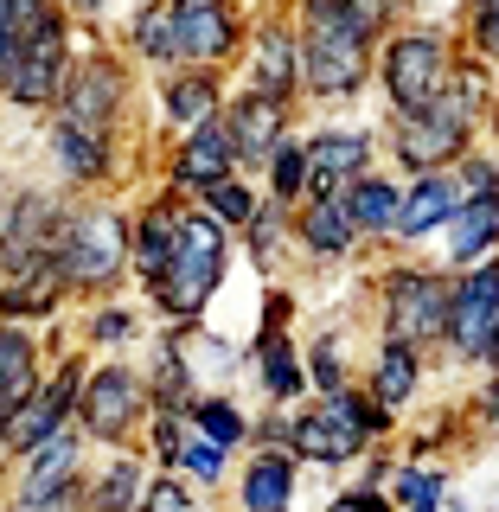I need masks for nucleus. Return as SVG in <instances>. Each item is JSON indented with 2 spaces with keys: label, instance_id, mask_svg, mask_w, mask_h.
I'll use <instances>...</instances> for the list:
<instances>
[{
  "label": "nucleus",
  "instance_id": "79ce46f5",
  "mask_svg": "<svg viewBox=\"0 0 499 512\" xmlns=\"http://www.w3.org/2000/svg\"><path fill=\"white\" fill-rule=\"evenodd\" d=\"M327 410L340 416V423H346V429H352V436H359L365 448H391V436H397V429H404V423H397L391 410H378L372 397H365V384H352V391L327 397Z\"/></svg>",
  "mask_w": 499,
  "mask_h": 512
},
{
  "label": "nucleus",
  "instance_id": "a19ab883",
  "mask_svg": "<svg viewBox=\"0 0 499 512\" xmlns=\"http://www.w3.org/2000/svg\"><path fill=\"white\" fill-rule=\"evenodd\" d=\"M256 192H263L269 205H288V212L308 199V148H301V128L263 160V173H256Z\"/></svg>",
  "mask_w": 499,
  "mask_h": 512
},
{
  "label": "nucleus",
  "instance_id": "6e6552de",
  "mask_svg": "<svg viewBox=\"0 0 499 512\" xmlns=\"http://www.w3.org/2000/svg\"><path fill=\"white\" fill-rule=\"evenodd\" d=\"M378 148H384V167H391L397 180H423V173H455V160L468 148H480V128L442 96V103H429L423 116L384 122Z\"/></svg>",
  "mask_w": 499,
  "mask_h": 512
},
{
  "label": "nucleus",
  "instance_id": "6e6d98bb",
  "mask_svg": "<svg viewBox=\"0 0 499 512\" xmlns=\"http://www.w3.org/2000/svg\"><path fill=\"white\" fill-rule=\"evenodd\" d=\"M327 512H397V506L384 500L378 487H359V480H346V487L327 493Z\"/></svg>",
  "mask_w": 499,
  "mask_h": 512
},
{
  "label": "nucleus",
  "instance_id": "423d86ee",
  "mask_svg": "<svg viewBox=\"0 0 499 512\" xmlns=\"http://www.w3.org/2000/svg\"><path fill=\"white\" fill-rule=\"evenodd\" d=\"M45 122L128 141V128H135V64H128L116 45H103V32H96V45H90L84 26H77V58H71V71H64V90H58V103H52Z\"/></svg>",
  "mask_w": 499,
  "mask_h": 512
},
{
  "label": "nucleus",
  "instance_id": "f03ea898",
  "mask_svg": "<svg viewBox=\"0 0 499 512\" xmlns=\"http://www.w3.org/2000/svg\"><path fill=\"white\" fill-rule=\"evenodd\" d=\"M288 20L301 39V103L308 109H352L372 90V52L346 0H288Z\"/></svg>",
  "mask_w": 499,
  "mask_h": 512
},
{
  "label": "nucleus",
  "instance_id": "58836bf2",
  "mask_svg": "<svg viewBox=\"0 0 499 512\" xmlns=\"http://www.w3.org/2000/svg\"><path fill=\"white\" fill-rule=\"evenodd\" d=\"M448 493H455V474H448L442 461H397L384 500H391L397 512H436Z\"/></svg>",
  "mask_w": 499,
  "mask_h": 512
},
{
  "label": "nucleus",
  "instance_id": "c756f323",
  "mask_svg": "<svg viewBox=\"0 0 499 512\" xmlns=\"http://www.w3.org/2000/svg\"><path fill=\"white\" fill-rule=\"evenodd\" d=\"M148 455L141 448H109L84 468V512H135L148 493Z\"/></svg>",
  "mask_w": 499,
  "mask_h": 512
},
{
  "label": "nucleus",
  "instance_id": "c9c22d12",
  "mask_svg": "<svg viewBox=\"0 0 499 512\" xmlns=\"http://www.w3.org/2000/svg\"><path fill=\"white\" fill-rule=\"evenodd\" d=\"M135 365H141V384H148L154 410H180L186 397L199 391V372H192V359H186V333L160 327V340L148 346V359H135Z\"/></svg>",
  "mask_w": 499,
  "mask_h": 512
},
{
  "label": "nucleus",
  "instance_id": "8fccbe9b",
  "mask_svg": "<svg viewBox=\"0 0 499 512\" xmlns=\"http://www.w3.org/2000/svg\"><path fill=\"white\" fill-rule=\"evenodd\" d=\"M186 359H192V372H199V378H205V372H231V365H237V359H244V352H231V346H224V340H218V333H205V327H192V333H186Z\"/></svg>",
  "mask_w": 499,
  "mask_h": 512
},
{
  "label": "nucleus",
  "instance_id": "864d4df0",
  "mask_svg": "<svg viewBox=\"0 0 499 512\" xmlns=\"http://www.w3.org/2000/svg\"><path fill=\"white\" fill-rule=\"evenodd\" d=\"M295 314H301V295L288 282H269L263 295V320H256V333H295Z\"/></svg>",
  "mask_w": 499,
  "mask_h": 512
},
{
  "label": "nucleus",
  "instance_id": "13d9d810",
  "mask_svg": "<svg viewBox=\"0 0 499 512\" xmlns=\"http://www.w3.org/2000/svg\"><path fill=\"white\" fill-rule=\"evenodd\" d=\"M397 461H404L397 448H365V455H359V474H352V480L384 493V487H391V474H397Z\"/></svg>",
  "mask_w": 499,
  "mask_h": 512
},
{
  "label": "nucleus",
  "instance_id": "37998d69",
  "mask_svg": "<svg viewBox=\"0 0 499 512\" xmlns=\"http://www.w3.org/2000/svg\"><path fill=\"white\" fill-rule=\"evenodd\" d=\"M231 468H237V455H224V448L199 442V436L186 429V448H180V461H173V474H180L192 493H205V500H212V493H224V487H231Z\"/></svg>",
  "mask_w": 499,
  "mask_h": 512
},
{
  "label": "nucleus",
  "instance_id": "4c0bfd02",
  "mask_svg": "<svg viewBox=\"0 0 499 512\" xmlns=\"http://www.w3.org/2000/svg\"><path fill=\"white\" fill-rule=\"evenodd\" d=\"M77 340H84V352H128L148 340V314L128 301H96L77 314Z\"/></svg>",
  "mask_w": 499,
  "mask_h": 512
},
{
  "label": "nucleus",
  "instance_id": "a878e982",
  "mask_svg": "<svg viewBox=\"0 0 499 512\" xmlns=\"http://www.w3.org/2000/svg\"><path fill=\"white\" fill-rule=\"evenodd\" d=\"M455 205H461L455 173H423V180H404V205H397V237H391V250L436 244V237L448 231V218H455Z\"/></svg>",
  "mask_w": 499,
  "mask_h": 512
},
{
  "label": "nucleus",
  "instance_id": "2f4dec72",
  "mask_svg": "<svg viewBox=\"0 0 499 512\" xmlns=\"http://www.w3.org/2000/svg\"><path fill=\"white\" fill-rule=\"evenodd\" d=\"M45 365H52V340L26 327H0V429L13 423V410L39 391Z\"/></svg>",
  "mask_w": 499,
  "mask_h": 512
},
{
  "label": "nucleus",
  "instance_id": "f704fd0d",
  "mask_svg": "<svg viewBox=\"0 0 499 512\" xmlns=\"http://www.w3.org/2000/svg\"><path fill=\"white\" fill-rule=\"evenodd\" d=\"M301 372H308V397L314 404H327V397H340L359 384V359H352V333L346 327H320L301 340Z\"/></svg>",
  "mask_w": 499,
  "mask_h": 512
},
{
  "label": "nucleus",
  "instance_id": "dca6fc26",
  "mask_svg": "<svg viewBox=\"0 0 499 512\" xmlns=\"http://www.w3.org/2000/svg\"><path fill=\"white\" fill-rule=\"evenodd\" d=\"M58 218H64V192L58 186H7L0 199V276H20V269L45 263L58 237Z\"/></svg>",
  "mask_w": 499,
  "mask_h": 512
},
{
  "label": "nucleus",
  "instance_id": "a211bd4d",
  "mask_svg": "<svg viewBox=\"0 0 499 512\" xmlns=\"http://www.w3.org/2000/svg\"><path fill=\"white\" fill-rule=\"evenodd\" d=\"M237 173V154H231V135H224L218 122L192 128V135H173L167 148L154 154V180L160 192H173V199H199V192H212L218 180H231Z\"/></svg>",
  "mask_w": 499,
  "mask_h": 512
},
{
  "label": "nucleus",
  "instance_id": "39448f33",
  "mask_svg": "<svg viewBox=\"0 0 499 512\" xmlns=\"http://www.w3.org/2000/svg\"><path fill=\"white\" fill-rule=\"evenodd\" d=\"M448 295H455V276H448L442 263L391 256V263L372 276V327H378V340H404L416 352H429V359H442Z\"/></svg>",
  "mask_w": 499,
  "mask_h": 512
},
{
  "label": "nucleus",
  "instance_id": "aec40b11",
  "mask_svg": "<svg viewBox=\"0 0 499 512\" xmlns=\"http://www.w3.org/2000/svg\"><path fill=\"white\" fill-rule=\"evenodd\" d=\"M224 493H231V512H295L301 461L288 455V448H244Z\"/></svg>",
  "mask_w": 499,
  "mask_h": 512
},
{
  "label": "nucleus",
  "instance_id": "e433bc0d",
  "mask_svg": "<svg viewBox=\"0 0 499 512\" xmlns=\"http://www.w3.org/2000/svg\"><path fill=\"white\" fill-rule=\"evenodd\" d=\"M237 256H250V269H263L269 282H276V269L295 256V212L288 205H256V218H250V231L237 237Z\"/></svg>",
  "mask_w": 499,
  "mask_h": 512
},
{
  "label": "nucleus",
  "instance_id": "72a5a7b5",
  "mask_svg": "<svg viewBox=\"0 0 499 512\" xmlns=\"http://www.w3.org/2000/svg\"><path fill=\"white\" fill-rule=\"evenodd\" d=\"M180 416H186L192 436L224 448V455H244V448H250V416L256 410H244L231 391H218V384H199V391L180 404Z\"/></svg>",
  "mask_w": 499,
  "mask_h": 512
},
{
  "label": "nucleus",
  "instance_id": "ddd939ff",
  "mask_svg": "<svg viewBox=\"0 0 499 512\" xmlns=\"http://www.w3.org/2000/svg\"><path fill=\"white\" fill-rule=\"evenodd\" d=\"M231 84L256 90V96L301 103V39H295V20H288V13H250V32H244Z\"/></svg>",
  "mask_w": 499,
  "mask_h": 512
},
{
  "label": "nucleus",
  "instance_id": "393cba45",
  "mask_svg": "<svg viewBox=\"0 0 499 512\" xmlns=\"http://www.w3.org/2000/svg\"><path fill=\"white\" fill-rule=\"evenodd\" d=\"M295 256H308L314 269H346L359 263V231L346 218V199H301L295 205Z\"/></svg>",
  "mask_w": 499,
  "mask_h": 512
},
{
  "label": "nucleus",
  "instance_id": "0eeeda50",
  "mask_svg": "<svg viewBox=\"0 0 499 512\" xmlns=\"http://www.w3.org/2000/svg\"><path fill=\"white\" fill-rule=\"evenodd\" d=\"M148 410L154 404H148V384H141V365L135 359H90L71 429L96 448V455H109V448H135L141 442Z\"/></svg>",
  "mask_w": 499,
  "mask_h": 512
},
{
  "label": "nucleus",
  "instance_id": "ea45409f",
  "mask_svg": "<svg viewBox=\"0 0 499 512\" xmlns=\"http://www.w3.org/2000/svg\"><path fill=\"white\" fill-rule=\"evenodd\" d=\"M256 205H263L256 180H250V173H231V180H218L212 192H199V199H192V212H205L224 237H244L250 218H256Z\"/></svg>",
  "mask_w": 499,
  "mask_h": 512
},
{
  "label": "nucleus",
  "instance_id": "bf43d9fd",
  "mask_svg": "<svg viewBox=\"0 0 499 512\" xmlns=\"http://www.w3.org/2000/svg\"><path fill=\"white\" fill-rule=\"evenodd\" d=\"M58 7H64V13H71V20H77V26H103V13H109V7H116V0H58Z\"/></svg>",
  "mask_w": 499,
  "mask_h": 512
},
{
  "label": "nucleus",
  "instance_id": "cd10ccee",
  "mask_svg": "<svg viewBox=\"0 0 499 512\" xmlns=\"http://www.w3.org/2000/svg\"><path fill=\"white\" fill-rule=\"evenodd\" d=\"M340 199H346L352 231H359V250H391V237H397V205H404V180H397L391 167H372L365 180H352Z\"/></svg>",
  "mask_w": 499,
  "mask_h": 512
},
{
  "label": "nucleus",
  "instance_id": "473e14b6",
  "mask_svg": "<svg viewBox=\"0 0 499 512\" xmlns=\"http://www.w3.org/2000/svg\"><path fill=\"white\" fill-rule=\"evenodd\" d=\"M84 468H90V442L77 436V429H64V436H52L45 448H32L26 461H13L7 493H58V487H77Z\"/></svg>",
  "mask_w": 499,
  "mask_h": 512
},
{
  "label": "nucleus",
  "instance_id": "603ef678",
  "mask_svg": "<svg viewBox=\"0 0 499 512\" xmlns=\"http://www.w3.org/2000/svg\"><path fill=\"white\" fill-rule=\"evenodd\" d=\"M455 186L461 192H499V154L493 148H468L455 160Z\"/></svg>",
  "mask_w": 499,
  "mask_h": 512
},
{
  "label": "nucleus",
  "instance_id": "4d7b16f0",
  "mask_svg": "<svg viewBox=\"0 0 499 512\" xmlns=\"http://www.w3.org/2000/svg\"><path fill=\"white\" fill-rule=\"evenodd\" d=\"M288 416H295V410H256L250 416V448H288Z\"/></svg>",
  "mask_w": 499,
  "mask_h": 512
},
{
  "label": "nucleus",
  "instance_id": "09e8293b",
  "mask_svg": "<svg viewBox=\"0 0 499 512\" xmlns=\"http://www.w3.org/2000/svg\"><path fill=\"white\" fill-rule=\"evenodd\" d=\"M0 512H84V480L58 493H0Z\"/></svg>",
  "mask_w": 499,
  "mask_h": 512
},
{
  "label": "nucleus",
  "instance_id": "a18cd8bd",
  "mask_svg": "<svg viewBox=\"0 0 499 512\" xmlns=\"http://www.w3.org/2000/svg\"><path fill=\"white\" fill-rule=\"evenodd\" d=\"M493 90H499V77L487 71V64H474V58H461L455 52V77H448V103L461 109L474 128L487 122V103H493Z\"/></svg>",
  "mask_w": 499,
  "mask_h": 512
},
{
  "label": "nucleus",
  "instance_id": "5fc2aeb1",
  "mask_svg": "<svg viewBox=\"0 0 499 512\" xmlns=\"http://www.w3.org/2000/svg\"><path fill=\"white\" fill-rule=\"evenodd\" d=\"M461 423H468V429H480V436H499V378H487V372H480L474 397H468V410H461Z\"/></svg>",
  "mask_w": 499,
  "mask_h": 512
},
{
  "label": "nucleus",
  "instance_id": "2eb2a0df",
  "mask_svg": "<svg viewBox=\"0 0 499 512\" xmlns=\"http://www.w3.org/2000/svg\"><path fill=\"white\" fill-rule=\"evenodd\" d=\"M301 148H308V199H340L352 180L384 167L378 128L365 122H314L301 128Z\"/></svg>",
  "mask_w": 499,
  "mask_h": 512
},
{
  "label": "nucleus",
  "instance_id": "20e7f679",
  "mask_svg": "<svg viewBox=\"0 0 499 512\" xmlns=\"http://www.w3.org/2000/svg\"><path fill=\"white\" fill-rule=\"evenodd\" d=\"M448 77H455V32L448 26L404 20L397 32H384L378 52H372V90L384 103V122L423 116L429 103H442Z\"/></svg>",
  "mask_w": 499,
  "mask_h": 512
},
{
  "label": "nucleus",
  "instance_id": "b1692460",
  "mask_svg": "<svg viewBox=\"0 0 499 512\" xmlns=\"http://www.w3.org/2000/svg\"><path fill=\"white\" fill-rule=\"evenodd\" d=\"M244 365L256 378L269 410H301L308 404V372H301V333H250Z\"/></svg>",
  "mask_w": 499,
  "mask_h": 512
},
{
  "label": "nucleus",
  "instance_id": "9d476101",
  "mask_svg": "<svg viewBox=\"0 0 499 512\" xmlns=\"http://www.w3.org/2000/svg\"><path fill=\"white\" fill-rule=\"evenodd\" d=\"M499 352V256L474 269H455V295H448V333H442V359L487 372Z\"/></svg>",
  "mask_w": 499,
  "mask_h": 512
},
{
  "label": "nucleus",
  "instance_id": "1a4fd4ad",
  "mask_svg": "<svg viewBox=\"0 0 499 512\" xmlns=\"http://www.w3.org/2000/svg\"><path fill=\"white\" fill-rule=\"evenodd\" d=\"M84 372H90V352L84 346H58L52 365H45L39 391L13 410V423L0 429V461H26L32 448H45L52 436H64L77 416V391H84Z\"/></svg>",
  "mask_w": 499,
  "mask_h": 512
},
{
  "label": "nucleus",
  "instance_id": "4be33fe9",
  "mask_svg": "<svg viewBox=\"0 0 499 512\" xmlns=\"http://www.w3.org/2000/svg\"><path fill=\"white\" fill-rule=\"evenodd\" d=\"M224 96H231V77L186 71V64H180V71H160L154 77V116H160V128H167V141H173V135H192V128L218 122Z\"/></svg>",
  "mask_w": 499,
  "mask_h": 512
},
{
  "label": "nucleus",
  "instance_id": "9b49d317",
  "mask_svg": "<svg viewBox=\"0 0 499 512\" xmlns=\"http://www.w3.org/2000/svg\"><path fill=\"white\" fill-rule=\"evenodd\" d=\"M173 13V58L186 71H237V52H244L250 32V0H167Z\"/></svg>",
  "mask_w": 499,
  "mask_h": 512
},
{
  "label": "nucleus",
  "instance_id": "6ab92c4d",
  "mask_svg": "<svg viewBox=\"0 0 499 512\" xmlns=\"http://www.w3.org/2000/svg\"><path fill=\"white\" fill-rule=\"evenodd\" d=\"M186 212H192V205L173 199V192H160V186L148 192V199L128 205V288H141V295H148V288L167 276Z\"/></svg>",
  "mask_w": 499,
  "mask_h": 512
},
{
  "label": "nucleus",
  "instance_id": "c85d7f7f",
  "mask_svg": "<svg viewBox=\"0 0 499 512\" xmlns=\"http://www.w3.org/2000/svg\"><path fill=\"white\" fill-rule=\"evenodd\" d=\"M64 308H71V301H64L52 263H32V269H20V276H0V327L52 333Z\"/></svg>",
  "mask_w": 499,
  "mask_h": 512
},
{
  "label": "nucleus",
  "instance_id": "f3484780",
  "mask_svg": "<svg viewBox=\"0 0 499 512\" xmlns=\"http://www.w3.org/2000/svg\"><path fill=\"white\" fill-rule=\"evenodd\" d=\"M295 109L301 103H282V96H256V90H237L224 96L218 109V128L231 135V154H237V173H263V160L282 148L288 135H295Z\"/></svg>",
  "mask_w": 499,
  "mask_h": 512
},
{
  "label": "nucleus",
  "instance_id": "bb28decb",
  "mask_svg": "<svg viewBox=\"0 0 499 512\" xmlns=\"http://www.w3.org/2000/svg\"><path fill=\"white\" fill-rule=\"evenodd\" d=\"M487 256H499V192H461L455 218L442 231V269L455 276V269H474Z\"/></svg>",
  "mask_w": 499,
  "mask_h": 512
},
{
  "label": "nucleus",
  "instance_id": "052dcab7",
  "mask_svg": "<svg viewBox=\"0 0 499 512\" xmlns=\"http://www.w3.org/2000/svg\"><path fill=\"white\" fill-rule=\"evenodd\" d=\"M480 148L499 154V90H493V103H487V122H480Z\"/></svg>",
  "mask_w": 499,
  "mask_h": 512
},
{
  "label": "nucleus",
  "instance_id": "69168bd1",
  "mask_svg": "<svg viewBox=\"0 0 499 512\" xmlns=\"http://www.w3.org/2000/svg\"><path fill=\"white\" fill-rule=\"evenodd\" d=\"M493 512H499V506H493Z\"/></svg>",
  "mask_w": 499,
  "mask_h": 512
},
{
  "label": "nucleus",
  "instance_id": "0e129e2a",
  "mask_svg": "<svg viewBox=\"0 0 499 512\" xmlns=\"http://www.w3.org/2000/svg\"><path fill=\"white\" fill-rule=\"evenodd\" d=\"M461 7H474V0H461Z\"/></svg>",
  "mask_w": 499,
  "mask_h": 512
},
{
  "label": "nucleus",
  "instance_id": "49530a36",
  "mask_svg": "<svg viewBox=\"0 0 499 512\" xmlns=\"http://www.w3.org/2000/svg\"><path fill=\"white\" fill-rule=\"evenodd\" d=\"M135 448L148 455L154 474H173V461H180V448H186V416L180 410H148V429H141Z\"/></svg>",
  "mask_w": 499,
  "mask_h": 512
},
{
  "label": "nucleus",
  "instance_id": "7c9ffc66",
  "mask_svg": "<svg viewBox=\"0 0 499 512\" xmlns=\"http://www.w3.org/2000/svg\"><path fill=\"white\" fill-rule=\"evenodd\" d=\"M116 52L135 64V71H180V58H173V13L167 0H135V7L122 13V32H116Z\"/></svg>",
  "mask_w": 499,
  "mask_h": 512
},
{
  "label": "nucleus",
  "instance_id": "5701e85b",
  "mask_svg": "<svg viewBox=\"0 0 499 512\" xmlns=\"http://www.w3.org/2000/svg\"><path fill=\"white\" fill-rule=\"evenodd\" d=\"M288 455L301 461V474H346V468H359V455H365V442L352 436V429L333 416L327 404H301L295 416H288Z\"/></svg>",
  "mask_w": 499,
  "mask_h": 512
},
{
  "label": "nucleus",
  "instance_id": "c03bdc74",
  "mask_svg": "<svg viewBox=\"0 0 499 512\" xmlns=\"http://www.w3.org/2000/svg\"><path fill=\"white\" fill-rule=\"evenodd\" d=\"M455 52L474 58V64H487V71L499 77V0H474V7H461Z\"/></svg>",
  "mask_w": 499,
  "mask_h": 512
},
{
  "label": "nucleus",
  "instance_id": "e2e57ef3",
  "mask_svg": "<svg viewBox=\"0 0 499 512\" xmlns=\"http://www.w3.org/2000/svg\"><path fill=\"white\" fill-rule=\"evenodd\" d=\"M0 199H7V160H0Z\"/></svg>",
  "mask_w": 499,
  "mask_h": 512
},
{
  "label": "nucleus",
  "instance_id": "f8f14e48",
  "mask_svg": "<svg viewBox=\"0 0 499 512\" xmlns=\"http://www.w3.org/2000/svg\"><path fill=\"white\" fill-rule=\"evenodd\" d=\"M45 160H52V180L64 199H103V192H122L128 180V141L84 135L64 122H45Z\"/></svg>",
  "mask_w": 499,
  "mask_h": 512
},
{
  "label": "nucleus",
  "instance_id": "3c124183",
  "mask_svg": "<svg viewBox=\"0 0 499 512\" xmlns=\"http://www.w3.org/2000/svg\"><path fill=\"white\" fill-rule=\"evenodd\" d=\"M346 13H352V20H359V32H365V39H384V32H397V26H404V0H346Z\"/></svg>",
  "mask_w": 499,
  "mask_h": 512
},
{
  "label": "nucleus",
  "instance_id": "f257e3e1",
  "mask_svg": "<svg viewBox=\"0 0 499 512\" xmlns=\"http://www.w3.org/2000/svg\"><path fill=\"white\" fill-rule=\"evenodd\" d=\"M64 301H122L128 288V199L103 192V199H64L58 237L45 250Z\"/></svg>",
  "mask_w": 499,
  "mask_h": 512
},
{
  "label": "nucleus",
  "instance_id": "4468645a",
  "mask_svg": "<svg viewBox=\"0 0 499 512\" xmlns=\"http://www.w3.org/2000/svg\"><path fill=\"white\" fill-rule=\"evenodd\" d=\"M77 58V20H58L45 26L39 39L20 45V58H13L7 84H0V103L13 109V116H52L58 90H64V71H71Z\"/></svg>",
  "mask_w": 499,
  "mask_h": 512
},
{
  "label": "nucleus",
  "instance_id": "680f3d73",
  "mask_svg": "<svg viewBox=\"0 0 499 512\" xmlns=\"http://www.w3.org/2000/svg\"><path fill=\"white\" fill-rule=\"evenodd\" d=\"M436 512H468V500H461V493H448V500H442Z\"/></svg>",
  "mask_w": 499,
  "mask_h": 512
},
{
  "label": "nucleus",
  "instance_id": "412c9836",
  "mask_svg": "<svg viewBox=\"0 0 499 512\" xmlns=\"http://www.w3.org/2000/svg\"><path fill=\"white\" fill-rule=\"evenodd\" d=\"M359 384L378 410H391L404 423V410H416V397L429 384V352H416L404 340H372V352L359 359Z\"/></svg>",
  "mask_w": 499,
  "mask_h": 512
},
{
  "label": "nucleus",
  "instance_id": "de8ad7c7",
  "mask_svg": "<svg viewBox=\"0 0 499 512\" xmlns=\"http://www.w3.org/2000/svg\"><path fill=\"white\" fill-rule=\"evenodd\" d=\"M135 512H212V500L192 493L180 474H148V493H141Z\"/></svg>",
  "mask_w": 499,
  "mask_h": 512
},
{
  "label": "nucleus",
  "instance_id": "7ed1b4c3",
  "mask_svg": "<svg viewBox=\"0 0 499 512\" xmlns=\"http://www.w3.org/2000/svg\"><path fill=\"white\" fill-rule=\"evenodd\" d=\"M231 269H237V237H224L205 212H186L167 276L148 288V320L167 327V333L205 327V308H212L218 288L231 282Z\"/></svg>",
  "mask_w": 499,
  "mask_h": 512
}]
</instances>
